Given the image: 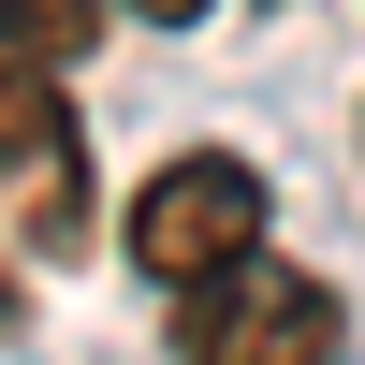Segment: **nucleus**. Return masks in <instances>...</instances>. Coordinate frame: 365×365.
<instances>
[{"label":"nucleus","mask_w":365,"mask_h":365,"mask_svg":"<svg viewBox=\"0 0 365 365\" xmlns=\"http://www.w3.org/2000/svg\"><path fill=\"white\" fill-rule=\"evenodd\" d=\"M161 307H175V365H336L351 351L336 278H307V263H278V249L220 263L205 292H161Z\"/></svg>","instance_id":"3"},{"label":"nucleus","mask_w":365,"mask_h":365,"mask_svg":"<svg viewBox=\"0 0 365 365\" xmlns=\"http://www.w3.org/2000/svg\"><path fill=\"white\" fill-rule=\"evenodd\" d=\"M88 234V117L58 103L44 58H0V322L29 307L44 263H73Z\"/></svg>","instance_id":"1"},{"label":"nucleus","mask_w":365,"mask_h":365,"mask_svg":"<svg viewBox=\"0 0 365 365\" xmlns=\"http://www.w3.org/2000/svg\"><path fill=\"white\" fill-rule=\"evenodd\" d=\"M103 15H161V29H190V15H220V0H103Z\"/></svg>","instance_id":"5"},{"label":"nucleus","mask_w":365,"mask_h":365,"mask_svg":"<svg viewBox=\"0 0 365 365\" xmlns=\"http://www.w3.org/2000/svg\"><path fill=\"white\" fill-rule=\"evenodd\" d=\"M263 234H278V205H263V161H234V146H175L161 175L132 190V278L146 292H205L220 263H249Z\"/></svg>","instance_id":"2"},{"label":"nucleus","mask_w":365,"mask_h":365,"mask_svg":"<svg viewBox=\"0 0 365 365\" xmlns=\"http://www.w3.org/2000/svg\"><path fill=\"white\" fill-rule=\"evenodd\" d=\"M88 29H103V0H0V58H44V73L88 44Z\"/></svg>","instance_id":"4"}]
</instances>
